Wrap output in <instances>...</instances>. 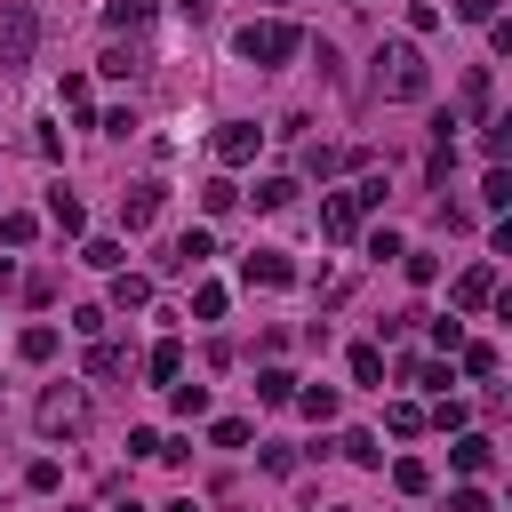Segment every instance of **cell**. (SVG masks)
Here are the masks:
<instances>
[{"instance_id":"1","label":"cell","mask_w":512,"mask_h":512,"mask_svg":"<svg viewBox=\"0 0 512 512\" xmlns=\"http://www.w3.org/2000/svg\"><path fill=\"white\" fill-rule=\"evenodd\" d=\"M376 96H392V104H424L432 96V64L416 56V40H384L376 48Z\"/></svg>"},{"instance_id":"2","label":"cell","mask_w":512,"mask_h":512,"mask_svg":"<svg viewBox=\"0 0 512 512\" xmlns=\"http://www.w3.org/2000/svg\"><path fill=\"white\" fill-rule=\"evenodd\" d=\"M32 424H40V440H80L88 432V392L80 384H48L40 408H32Z\"/></svg>"},{"instance_id":"3","label":"cell","mask_w":512,"mask_h":512,"mask_svg":"<svg viewBox=\"0 0 512 512\" xmlns=\"http://www.w3.org/2000/svg\"><path fill=\"white\" fill-rule=\"evenodd\" d=\"M32 48H40V8L32 0H8L0 8V72H24Z\"/></svg>"},{"instance_id":"4","label":"cell","mask_w":512,"mask_h":512,"mask_svg":"<svg viewBox=\"0 0 512 512\" xmlns=\"http://www.w3.org/2000/svg\"><path fill=\"white\" fill-rule=\"evenodd\" d=\"M296 48H304V32H296V24H280V16H264V24H248V32H240V56H248V64H288Z\"/></svg>"},{"instance_id":"5","label":"cell","mask_w":512,"mask_h":512,"mask_svg":"<svg viewBox=\"0 0 512 512\" xmlns=\"http://www.w3.org/2000/svg\"><path fill=\"white\" fill-rule=\"evenodd\" d=\"M160 208H168V184H160V176H144V184H128V192H120V224H128V232L160 224Z\"/></svg>"},{"instance_id":"6","label":"cell","mask_w":512,"mask_h":512,"mask_svg":"<svg viewBox=\"0 0 512 512\" xmlns=\"http://www.w3.org/2000/svg\"><path fill=\"white\" fill-rule=\"evenodd\" d=\"M448 304H456V312H488V304H496V264H464L456 288H448Z\"/></svg>"},{"instance_id":"7","label":"cell","mask_w":512,"mask_h":512,"mask_svg":"<svg viewBox=\"0 0 512 512\" xmlns=\"http://www.w3.org/2000/svg\"><path fill=\"white\" fill-rule=\"evenodd\" d=\"M256 144H264V128H256V120H224V128H216V160H224V168H248V160H256Z\"/></svg>"},{"instance_id":"8","label":"cell","mask_w":512,"mask_h":512,"mask_svg":"<svg viewBox=\"0 0 512 512\" xmlns=\"http://www.w3.org/2000/svg\"><path fill=\"white\" fill-rule=\"evenodd\" d=\"M240 280H248V288H288L296 264H288L280 248H248V256H240Z\"/></svg>"},{"instance_id":"9","label":"cell","mask_w":512,"mask_h":512,"mask_svg":"<svg viewBox=\"0 0 512 512\" xmlns=\"http://www.w3.org/2000/svg\"><path fill=\"white\" fill-rule=\"evenodd\" d=\"M488 96H496V88H488V64H472V72L456 80V120H488Z\"/></svg>"},{"instance_id":"10","label":"cell","mask_w":512,"mask_h":512,"mask_svg":"<svg viewBox=\"0 0 512 512\" xmlns=\"http://www.w3.org/2000/svg\"><path fill=\"white\" fill-rule=\"evenodd\" d=\"M320 232H328V240H352V232H360V200H352V192H328V200H320Z\"/></svg>"},{"instance_id":"11","label":"cell","mask_w":512,"mask_h":512,"mask_svg":"<svg viewBox=\"0 0 512 512\" xmlns=\"http://www.w3.org/2000/svg\"><path fill=\"white\" fill-rule=\"evenodd\" d=\"M448 464H456V472H496V440H488V432H456Z\"/></svg>"},{"instance_id":"12","label":"cell","mask_w":512,"mask_h":512,"mask_svg":"<svg viewBox=\"0 0 512 512\" xmlns=\"http://www.w3.org/2000/svg\"><path fill=\"white\" fill-rule=\"evenodd\" d=\"M144 376H152V384H184V344H176V336H160V344L144 352Z\"/></svg>"},{"instance_id":"13","label":"cell","mask_w":512,"mask_h":512,"mask_svg":"<svg viewBox=\"0 0 512 512\" xmlns=\"http://www.w3.org/2000/svg\"><path fill=\"white\" fill-rule=\"evenodd\" d=\"M208 256H216V240H208V232H184V240H168L160 264H168V272H192V264H208Z\"/></svg>"},{"instance_id":"14","label":"cell","mask_w":512,"mask_h":512,"mask_svg":"<svg viewBox=\"0 0 512 512\" xmlns=\"http://www.w3.org/2000/svg\"><path fill=\"white\" fill-rule=\"evenodd\" d=\"M96 72H112V80H136V72H144V48H136V40H112V48L96 56Z\"/></svg>"},{"instance_id":"15","label":"cell","mask_w":512,"mask_h":512,"mask_svg":"<svg viewBox=\"0 0 512 512\" xmlns=\"http://www.w3.org/2000/svg\"><path fill=\"white\" fill-rule=\"evenodd\" d=\"M152 304V280L144 272H112V312H144Z\"/></svg>"},{"instance_id":"16","label":"cell","mask_w":512,"mask_h":512,"mask_svg":"<svg viewBox=\"0 0 512 512\" xmlns=\"http://www.w3.org/2000/svg\"><path fill=\"white\" fill-rule=\"evenodd\" d=\"M352 160H368V152H336V144H304V176H336V168H352Z\"/></svg>"},{"instance_id":"17","label":"cell","mask_w":512,"mask_h":512,"mask_svg":"<svg viewBox=\"0 0 512 512\" xmlns=\"http://www.w3.org/2000/svg\"><path fill=\"white\" fill-rule=\"evenodd\" d=\"M104 24L112 32H144L152 24V0H104Z\"/></svg>"},{"instance_id":"18","label":"cell","mask_w":512,"mask_h":512,"mask_svg":"<svg viewBox=\"0 0 512 512\" xmlns=\"http://www.w3.org/2000/svg\"><path fill=\"white\" fill-rule=\"evenodd\" d=\"M48 224H56V232H80V224H88V208H80V200L56 184V192H48Z\"/></svg>"},{"instance_id":"19","label":"cell","mask_w":512,"mask_h":512,"mask_svg":"<svg viewBox=\"0 0 512 512\" xmlns=\"http://www.w3.org/2000/svg\"><path fill=\"white\" fill-rule=\"evenodd\" d=\"M88 376H128V344H88Z\"/></svg>"},{"instance_id":"20","label":"cell","mask_w":512,"mask_h":512,"mask_svg":"<svg viewBox=\"0 0 512 512\" xmlns=\"http://www.w3.org/2000/svg\"><path fill=\"white\" fill-rule=\"evenodd\" d=\"M256 400H264V408H288V400H296V376H288V368H264V376H256Z\"/></svg>"},{"instance_id":"21","label":"cell","mask_w":512,"mask_h":512,"mask_svg":"<svg viewBox=\"0 0 512 512\" xmlns=\"http://www.w3.org/2000/svg\"><path fill=\"white\" fill-rule=\"evenodd\" d=\"M296 408H304L312 424H328V416H336V384H296Z\"/></svg>"},{"instance_id":"22","label":"cell","mask_w":512,"mask_h":512,"mask_svg":"<svg viewBox=\"0 0 512 512\" xmlns=\"http://www.w3.org/2000/svg\"><path fill=\"white\" fill-rule=\"evenodd\" d=\"M480 152H488V168H504V152H512V120H480Z\"/></svg>"},{"instance_id":"23","label":"cell","mask_w":512,"mask_h":512,"mask_svg":"<svg viewBox=\"0 0 512 512\" xmlns=\"http://www.w3.org/2000/svg\"><path fill=\"white\" fill-rule=\"evenodd\" d=\"M232 200H240L232 176H208V184H200V208H208V216H232Z\"/></svg>"},{"instance_id":"24","label":"cell","mask_w":512,"mask_h":512,"mask_svg":"<svg viewBox=\"0 0 512 512\" xmlns=\"http://www.w3.org/2000/svg\"><path fill=\"white\" fill-rule=\"evenodd\" d=\"M80 264H96V272H128L120 240H80Z\"/></svg>"},{"instance_id":"25","label":"cell","mask_w":512,"mask_h":512,"mask_svg":"<svg viewBox=\"0 0 512 512\" xmlns=\"http://www.w3.org/2000/svg\"><path fill=\"white\" fill-rule=\"evenodd\" d=\"M392 488H400V496H424V488H432L424 456H400V464H392Z\"/></svg>"},{"instance_id":"26","label":"cell","mask_w":512,"mask_h":512,"mask_svg":"<svg viewBox=\"0 0 512 512\" xmlns=\"http://www.w3.org/2000/svg\"><path fill=\"white\" fill-rule=\"evenodd\" d=\"M32 232H40V216H24V208L0 216V240H8V248H32Z\"/></svg>"},{"instance_id":"27","label":"cell","mask_w":512,"mask_h":512,"mask_svg":"<svg viewBox=\"0 0 512 512\" xmlns=\"http://www.w3.org/2000/svg\"><path fill=\"white\" fill-rule=\"evenodd\" d=\"M16 352H24V360H56V328H48V320H40V328H24V336H16Z\"/></svg>"},{"instance_id":"28","label":"cell","mask_w":512,"mask_h":512,"mask_svg":"<svg viewBox=\"0 0 512 512\" xmlns=\"http://www.w3.org/2000/svg\"><path fill=\"white\" fill-rule=\"evenodd\" d=\"M456 368L464 376H496V344H456Z\"/></svg>"},{"instance_id":"29","label":"cell","mask_w":512,"mask_h":512,"mask_svg":"<svg viewBox=\"0 0 512 512\" xmlns=\"http://www.w3.org/2000/svg\"><path fill=\"white\" fill-rule=\"evenodd\" d=\"M352 384H384V352L376 344H352Z\"/></svg>"},{"instance_id":"30","label":"cell","mask_w":512,"mask_h":512,"mask_svg":"<svg viewBox=\"0 0 512 512\" xmlns=\"http://www.w3.org/2000/svg\"><path fill=\"white\" fill-rule=\"evenodd\" d=\"M400 376H408V384H432V392H448V360H400Z\"/></svg>"},{"instance_id":"31","label":"cell","mask_w":512,"mask_h":512,"mask_svg":"<svg viewBox=\"0 0 512 512\" xmlns=\"http://www.w3.org/2000/svg\"><path fill=\"white\" fill-rule=\"evenodd\" d=\"M384 424H392L400 440H416V432H424V408H416V400H392V408H384Z\"/></svg>"},{"instance_id":"32","label":"cell","mask_w":512,"mask_h":512,"mask_svg":"<svg viewBox=\"0 0 512 512\" xmlns=\"http://www.w3.org/2000/svg\"><path fill=\"white\" fill-rule=\"evenodd\" d=\"M56 104H64L72 120H88V80H80V72H64V88H56Z\"/></svg>"},{"instance_id":"33","label":"cell","mask_w":512,"mask_h":512,"mask_svg":"<svg viewBox=\"0 0 512 512\" xmlns=\"http://www.w3.org/2000/svg\"><path fill=\"white\" fill-rule=\"evenodd\" d=\"M288 200H296V176H264L256 184V208H288Z\"/></svg>"},{"instance_id":"34","label":"cell","mask_w":512,"mask_h":512,"mask_svg":"<svg viewBox=\"0 0 512 512\" xmlns=\"http://www.w3.org/2000/svg\"><path fill=\"white\" fill-rule=\"evenodd\" d=\"M168 400H176V416H208V384H168Z\"/></svg>"},{"instance_id":"35","label":"cell","mask_w":512,"mask_h":512,"mask_svg":"<svg viewBox=\"0 0 512 512\" xmlns=\"http://www.w3.org/2000/svg\"><path fill=\"white\" fill-rule=\"evenodd\" d=\"M336 448H344V456H352V464H384V448H376V432H344V440H336Z\"/></svg>"},{"instance_id":"36","label":"cell","mask_w":512,"mask_h":512,"mask_svg":"<svg viewBox=\"0 0 512 512\" xmlns=\"http://www.w3.org/2000/svg\"><path fill=\"white\" fill-rule=\"evenodd\" d=\"M480 200H488V208H512V176L488 168V176H480Z\"/></svg>"},{"instance_id":"37","label":"cell","mask_w":512,"mask_h":512,"mask_svg":"<svg viewBox=\"0 0 512 512\" xmlns=\"http://www.w3.org/2000/svg\"><path fill=\"white\" fill-rule=\"evenodd\" d=\"M192 312H200V320H224V288L200 280V288H192Z\"/></svg>"},{"instance_id":"38","label":"cell","mask_w":512,"mask_h":512,"mask_svg":"<svg viewBox=\"0 0 512 512\" xmlns=\"http://www.w3.org/2000/svg\"><path fill=\"white\" fill-rule=\"evenodd\" d=\"M208 440H216V448H248V424H240V416H216Z\"/></svg>"},{"instance_id":"39","label":"cell","mask_w":512,"mask_h":512,"mask_svg":"<svg viewBox=\"0 0 512 512\" xmlns=\"http://www.w3.org/2000/svg\"><path fill=\"white\" fill-rule=\"evenodd\" d=\"M400 264H408V280L424 288V280H440V256H416V248H400Z\"/></svg>"},{"instance_id":"40","label":"cell","mask_w":512,"mask_h":512,"mask_svg":"<svg viewBox=\"0 0 512 512\" xmlns=\"http://www.w3.org/2000/svg\"><path fill=\"white\" fill-rule=\"evenodd\" d=\"M104 320H112V312H104V304H80V312H72V328H80V336H88V344H96V336H104Z\"/></svg>"},{"instance_id":"41","label":"cell","mask_w":512,"mask_h":512,"mask_svg":"<svg viewBox=\"0 0 512 512\" xmlns=\"http://www.w3.org/2000/svg\"><path fill=\"white\" fill-rule=\"evenodd\" d=\"M424 328H432V344H440V352H456V344H464V320H456V312H448V320H424Z\"/></svg>"},{"instance_id":"42","label":"cell","mask_w":512,"mask_h":512,"mask_svg":"<svg viewBox=\"0 0 512 512\" xmlns=\"http://www.w3.org/2000/svg\"><path fill=\"white\" fill-rule=\"evenodd\" d=\"M256 464H264V472H272V480H288V472H296V448H280V440H272V448H264V456H256Z\"/></svg>"},{"instance_id":"43","label":"cell","mask_w":512,"mask_h":512,"mask_svg":"<svg viewBox=\"0 0 512 512\" xmlns=\"http://www.w3.org/2000/svg\"><path fill=\"white\" fill-rule=\"evenodd\" d=\"M448 512H496L488 488H448Z\"/></svg>"},{"instance_id":"44","label":"cell","mask_w":512,"mask_h":512,"mask_svg":"<svg viewBox=\"0 0 512 512\" xmlns=\"http://www.w3.org/2000/svg\"><path fill=\"white\" fill-rule=\"evenodd\" d=\"M352 200H360V216H368V208H384V176H360V184H352Z\"/></svg>"},{"instance_id":"45","label":"cell","mask_w":512,"mask_h":512,"mask_svg":"<svg viewBox=\"0 0 512 512\" xmlns=\"http://www.w3.org/2000/svg\"><path fill=\"white\" fill-rule=\"evenodd\" d=\"M456 16L464 24H496V0H456Z\"/></svg>"},{"instance_id":"46","label":"cell","mask_w":512,"mask_h":512,"mask_svg":"<svg viewBox=\"0 0 512 512\" xmlns=\"http://www.w3.org/2000/svg\"><path fill=\"white\" fill-rule=\"evenodd\" d=\"M176 8H192V16H208V8H216V0H176Z\"/></svg>"},{"instance_id":"47","label":"cell","mask_w":512,"mask_h":512,"mask_svg":"<svg viewBox=\"0 0 512 512\" xmlns=\"http://www.w3.org/2000/svg\"><path fill=\"white\" fill-rule=\"evenodd\" d=\"M160 512H192V496H176V504H160Z\"/></svg>"},{"instance_id":"48","label":"cell","mask_w":512,"mask_h":512,"mask_svg":"<svg viewBox=\"0 0 512 512\" xmlns=\"http://www.w3.org/2000/svg\"><path fill=\"white\" fill-rule=\"evenodd\" d=\"M112 512H144V504H136V496H128V504H112Z\"/></svg>"}]
</instances>
